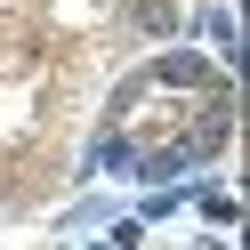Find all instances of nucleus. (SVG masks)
I'll list each match as a JSON object with an SVG mask.
<instances>
[{"mask_svg":"<svg viewBox=\"0 0 250 250\" xmlns=\"http://www.w3.org/2000/svg\"><path fill=\"white\" fill-rule=\"evenodd\" d=\"M146 89H210V97H218V89H226V73H218L210 57H194V49L178 41V49H162V57L146 65Z\"/></svg>","mask_w":250,"mask_h":250,"instance_id":"1","label":"nucleus"},{"mask_svg":"<svg viewBox=\"0 0 250 250\" xmlns=\"http://www.w3.org/2000/svg\"><path fill=\"white\" fill-rule=\"evenodd\" d=\"M186 33H202V41H210V65H218V73H234V65H242V33H234V8H226V0H202L194 17H186Z\"/></svg>","mask_w":250,"mask_h":250,"instance_id":"2","label":"nucleus"},{"mask_svg":"<svg viewBox=\"0 0 250 250\" xmlns=\"http://www.w3.org/2000/svg\"><path fill=\"white\" fill-rule=\"evenodd\" d=\"M129 33L178 41V33H186V0H129Z\"/></svg>","mask_w":250,"mask_h":250,"instance_id":"3","label":"nucleus"},{"mask_svg":"<svg viewBox=\"0 0 250 250\" xmlns=\"http://www.w3.org/2000/svg\"><path fill=\"white\" fill-rule=\"evenodd\" d=\"M194 210L210 218V234H234V218H242V194H234L226 178H202V186H194Z\"/></svg>","mask_w":250,"mask_h":250,"instance_id":"4","label":"nucleus"},{"mask_svg":"<svg viewBox=\"0 0 250 250\" xmlns=\"http://www.w3.org/2000/svg\"><path fill=\"white\" fill-rule=\"evenodd\" d=\"M105 218H121V202L113 194H81L73 210H57V234H89V226H105Z\"/></svg>","mask_w":250,"mask_h":250,"instance_id":"5","label":"nucleus"},{"mask_svg":"<svg viewBox=\"0 0 250 250\" xmlns=\"http://www.w3.org/2000/svg\"><path fill=\"white\" fill-rule=\"evenodd\" d=\"M194 250H234V242H226V234H202V242H194Z\"/></svg>","mask_w":250,"mask_h":250,"instance_id":"6","label":"nucleus"}]
</instances>
